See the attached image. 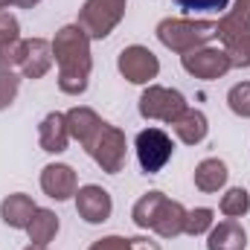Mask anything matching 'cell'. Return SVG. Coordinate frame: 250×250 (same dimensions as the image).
<instances>
[{
    "label": "cell",
    "mask_w": 250,
    "mask_h": 250,
    "mask_svg": "<svg viewBox=\"0 0 250 250\" xmlns=\"http://www.w3.org/2000/svg\"><path fill=\"white\" fill-rule=\"evenodd\" d=\"M67 128H70V137H76L84 146V151L102 166V172H108V175L123 172L128 146H125V134L117 125L105 123L90 108H70Z\"/></svg>",
    "instance_id": "obj_1"
},
{
    "label": "cell",
    "mask_w": 250,
    "mask_h": 250,
    "mask_svg": "<svg viewBox=\"0 0 250 250\" xmlns=\"http://www.w3.org/2000/svg\"><path fill=\"white\" fill-rule=\"evenodd\" d=\"M53 62L59 64V90L67 96H79L87 90L90 79V38L79 23L62 26L53 41Z\"/></svg>",
    "instance_id": "obj_2"
},
{
    "label": "cell",
    "mask_w": 250,
    "mask_h": 250,
    "mask_svg": "<svg viewBox=\"0 0 250 250\" xmlns=\"http://www.w3.org/2000/svg\"><path fill=\"white\" fill-rule=\"evenodd\" d=\"M131 218L140 230H154L160 239H175L184 233V221H187V209L178 201H169L163 192H146L134 209Z\"/></svg>",
    "instance_id": "obj_3"
},
{
    "label": "cell",
    "mask_w": 250,
    "mask_h": 250,
    "mask_svg": "<svg viewBox=\"0 0 250 250\" xmlns=\"http://www.w3.org/2000/svg\"><path fill=\"white\" fill-rule=\"evenodd\" d=\"M157 38L172 53H192L215 38L212 21H187V18H166L157 23Z\"/></svg>",
    "instance_id": "obj_4"
},
{
    "label": "cell",
    "mask_w": 250,
    "mask_h": 250,
    "mask_svg": "<svg viewBox=\"0 0 250 250\" xmlns=\"http://www.w3.org/2000/svg\"><path fill=\"white\" fill-rule=\"evenodd\" d=\"M125 18V0H84V6L79 9V26L87 32V38H108L120 21Z\"/></svg>",
    "instance_id": "obj_5"
},
{
    "label": "cell",
    "mask_w": 250,
    "mask_h": 250,
    "mask_svg": "<svg viewBox=\"0 0 250 250\" xmlns=\"http://www.w3.org/2000/svg\"><path fill=\"white\" fill-rule=\"evenodd\" d=\"M187 99L181 90L172 87H160V84H148L140 96V114L146 120H160V123H175L184 111H187Z\"/></svg>",
    "instance_id": "obj_6"
},
{
    "label": "cell",
    "mask_w": 250,
    "mask_h": 250,
    "mask_svg": "<svg viewBox=\"0 0 250 250\" xmlns=\"http://www.w3.org/2000/svg\"><path fill=\"white\" fill-rule=\"evenodd\" d=\"M134 148H137V160H140L143 172L154 175V172H160V169L172 160L175 143H172V137H169L166 131H160V128H146V131L137 134Z\"/></svg>",
    "instance_id": "obj_7"
},
{
    "label": "cell",
    "mask_w": 250,
    "mask_h": 250,
    "mask_svg": "<svg viewBox=\"0 0 250 250\" xmlns=\"http://www.w3.org/2000/svg\"><path fill=\"white\" fill-rule=\"evenodd\" d=\"M117 67H120V73H123L131 84H148L160 73L157 56L148 47H140V44L125 47L123 53H120V59H117Z\"/></svg>",
    "instance_id": "obj_8"
},
{
    "label": "cell",
    "mask_w": 250,
    "mask_h": 250,
    "mask_svg": "<svg viewBox=\"0 0 250 250\" xmlns=\"http://www.w3.org/2000/svg\"><path fill=\"white\" fill-rule=\"evenodd\" d=\"M181 64H184V70H187L189 76L204 79V82L221 79V76L233 67L224 50H218V47H207V44L198 47V50H192V53H184V56H181Z\"/></svg>",
    "instance_id": "obj_9"
},
{
    "label": "cell",
    "mask_w": 250,
    "mask_h": 250,
    "mask_svg": "<svg viewBox=\"0 0 250 250\" xmlns=\"http://www.w3.org/2000/svg\"><path fill=\"white\" fill-rule=\"evenodd\" d=\"M76 212H79V218H84L87 224H102V221L111 218L114 201H111L108 189L96 187V184H87V187L76 189Z\"/></svg>",
    "instance_id": "obj_10"
},
{
    "label": "cell",
    "mask_w": 250,
    "mask_h": 250,
    "mask_svg": "<svg viewBox=\"0 0 250 250\" xmlns=\"http://www.w3.org/2000/svg\"><path fill=\"white\" fill-rule=\"evenodd\" d=\"M215 38H221L224 47L248 41L250 38V0H236L233 9L224 12V18L215 23Z\"/></svg>",
    "instance_id": "obj_11"
},
{
    "label": "cell",
    "mask_w": 250,
    "mask_h": 250,
    "mask_svg": "<svg viewBox=\"0 0 250 250\" xmlns=\"http://www.w3.org/2000/svg\"><path fill=\"white\" fill-rule=\"evenodd\" d=\"M53 67V44L44 38H29L21 44V73L26 79H41Z\"/></svg>",
    "instance_id": "obj_12"
},
{
    "label": "cell",
    "mask_w": 250,
    "mask_h": 250,
    "mask_svg": "<svg viewBox=\"0 0 250 250\" xmlns=\"http://www.w3.org/2000/svg\"><path fill=\"white\" fill-rule=\"evenodd\" d=\"M41 189H44V195L53 198V201H67V198L76 195L79 178H76V172H73L67 163H50V166H44V172H41Z\"/></svg>",
    "instance_id": "obj_13"
},
{
    "label": "cell",
    "mask_w": 250,
    "mask_h": 250,
    "mask_svg": "<svg viewBox=\"0 0 250 250\" xmlns=\"http://www.w3.org/2000/svg\"><path fill=\"white\" fill-rule=\"evenodd\" d=\"M38 143L44 151L50 154H62L67 151V143H70V128H67V114H47L41 125H38Z\"/></svg>",
    "instance_id": "obj_14"
},
{
    "label": "cell",
    "mask_w": 250,
    "mask_h": 250,
    "mask_svg": "<svg viewBox=\"0 0 250 250\" xmlns=\"http://www.w3.org/2000/svg\"><path fill=\"white\" fill-rule=\"evenodd\" d=\"M245 248H248V233L236 218L212 224V230L207 236V250H245Z\"/></svg>",
    "instance_id": "obj_15"
},
{
    "label": "cell",
    "mask_w": 250,
    "mask_h": 250,
    "mask_svg": "<svg viewBox=\"0 0 250 250\" xmlns=\"http://www.w3.org/2000/svg\"><path fill=\"white\" fill-rule=\"evenodd\" d=\"M35 204H32V198L29 195H23V192H15V195H6L3 198V204H0V218H3V224H9L12 230H26V224H29V218L35 215Z\"/></svg>",
    "instance_id": "obj_16"
},
{
    "label": "cell",
    "mask_w": 250,
    "mask_h": 250,
    "mask_svg": "<svg viewBox=\"0 0 250 250\" xmlns=\"http://www.w3.org/2000/svg\"><path fill=\"white\" fill-rule=\"evenodd\" d=\"M172 131L178 134V140H181V143H187V146H198V143L207 137L209 123H207V117H204L201 111L187 108V111L172 123Z\"/></svg>",
    "instance_id": "obj_17"
},
{
    "label": "cell",
    "mask_w": 250,
    "mask_h": 250,
    "mask_svg": "<svg viewBox=\"0 0 250 250\" xmlns=\"http://www.w3.org/2000/svg\"><path fill=\"white\" fill-rule=\"evenodd\" d=\"M227 163L218 160V157H207L195 166V187L201 192H218V189L227 184Z\"/></svg>",
    "instance_id": "obj_18"
},
{
    "label": "cell",
    "mask_w": 250,
    "mask_h": 250,
    "mask_svg": "<svg viewBox=\"0 0 250 250\" xmlns=\"http://www.w3.org/2000/svg\"><path fill=\"white\" fill-rule=\"evenodd\" d=\"M26 233H29V242H32V245H44V248H47V245L56 239V233H59V215H56L53 209L38 207L35 215H32L29 224H26Z\"/></svg>",
    "instance_id": "obj_19"
},
{
    "label": "cell",
    "mask_w": 250,
    "mask_h": 250,
    "mask_svg": "<svg viewBox=\"0 0 250 250\" xmlns=\"http://www.w3.org/2000/svg\"><path fill=\"white\" fill-rule=\"evenodd\" d=\"M250 209V195L245 187H233L224 192V198H221V212L227 215V218H242L245 212Z\"/></svg>",
    "instance_id": "obj_20"
},
{
    "label": "cell",
    "mask_w": 250,
    "mask_h": 250,
    "mask_svg": "<svg viewBox=\"0 0 250 250\" xmlns=\"http://www.w3.org/2000/svg\"><path fill=\"white\" fill-rule=\"evenodd\" d=\"M212 209L209 207H198V209H187V221H184V233L187 236H201L207 230H212Z\"/></svg>",
    "instance_id": "obj_21"
},
{
    "label": "cell",
    "mask_w": 250,
    "mask_h": 250,
    "mask_svg": "<svg viewBox=\"0 0 250 250\" xmlns=\"http://www.w3.org/2000/svg\"><path fill=\"white\" fill-rule=\"evenodd\" d=\"M227 105H230V111H233L236 117L250 120V82H239V84L230 87V93H227Z\"/></svg>",
    "instance_id": "obj_22"
},
{
    "label": "cell",
    "mask_w": 250,
    "mask_h": 250,
    "mask_svg": "<svg viewBox=\"0 0 250 250\" xmlns=\"http://www.w3.org/2000/svg\"><path fill=\"white\" fill-rule=\"evenodd\" d=\"M21 90V76L15 70H0V111H6Z\"/></svg>",
    "instance_id": "obj_23"
},
{
    "label": "cell",
    "mask_w": 250,
    "mask_h": 250,
    "mask_svg": "<svg viewBox=\"0 0 250 250\" xmlns=\"http://www.w3.org/2000/svg\"><path fill=\"white\" fill-rule=\"evenodd\" d=\"M21 41V23L15 15L0 12V44H15Z\"/></svg>",
    "instance_id": "obj_24"
},
{
    "label": "cell",
    "mask_w": 250,
    "mask_h": 250,
    "mask_svg": "<svg viewBox=\"0 0 250 250\" xmlns=\"http://www.w3.org/2000/svg\"><path fill=\"white\" fill-rule=\"evenodd\" d=\"M184 12H224L230 0H175Z\"/></svg>",
    "instance_id": "obj_25"
},
{
    "label": "cell",
    "mask_w": 250,
    "mask_h": 250,
    "mask_svg": "<svg viewBox=\"0 0 250 250\" xmlns=\"http://www.w3.org/2000/svg\"><path fill=\"white\" fill-rule=\"evenodd\" d=\"M21 44H23V41L0 44V70H15V67H21Z\"/></svg>",
    "instance_id": "obj_26"
},
{
    "label": "cell",
    "mask_w": 250,
    "mask_h": 250,
    "mask_svg": "<svg viewBox=\"0 0 250 250\" xmlns=\"http://www.w3.org/2000/svg\"><path fill=\"white\" fill-rule=\"evenodd\" d=\"M87 250H128V239H123V236H105V239L93 242Z\"/></svg>",
    "instance_id": "obj_27"
},
{
    "label": "cell",
    "mask_w": 250,
    "mask_h": 250,
    "mask_svg": "<svg viewBox=\"0 0 250 250\" xmlns=\"http://www.w3.org/2000/svg\"><path fill=\"white\" fill-rule=\"evenodd\" d=\"M128 250H160V245H157V242H151V239L137 236V239H128Z\"/></svg>",
    "instance_id": "obj_28"
},
{
    "label": "cell",
    "mask_w": 250,
    "mask_h": 250,
    "mask_svg": "<svg viewBox=\"0 0 250 250\" xmlns=\"http://www.w3.org/2000/svg\"><path fill=\"white\" fill-rule=\"evenodd\" d=\"M35 3H41V0H12V6H21V9H32Z\"/></svg>",
    "instance_id": "obj_29"
},
{
    "label": "cell",
    "mask_w": 250,
    "mask_h": 250,
    "mask_svg": "<svg viewBox=\"0 0 250 250\" xmlns=\"http://www.w3.org/2000/svg\"><path fill=\"white\" fill-rule=\"evenodd\" d=\"M23 250H47L44 245H29V248H23Z\"/></svg>",
    "instance_id": "obj_30"
},
{
    "label": "cell",
    "mask_w": 250,
    "mask_h": 250,
    "mask_svg": "<svg viewBox=\"0 0 250 250\" xmlns=\"http://www.w3.org/2000/svg\"><path fill=\"white\" fill-rule=\"evenodd\" d=\"M9 3H12V0H0V9H6V6H9Z\"/></svg>",
    "instance_id": "obj_31"
}]
</instances>
